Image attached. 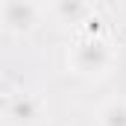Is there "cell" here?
<instances>
[{
  "mask_svg": "<svg viewBox=\"0 0 126 126\" xmlns=\"http://www.w3.org/2000/svg\"><path fill=\"white\" fill-rule=\"evenodd\" d=\"M50 18L59 27H85L94 18L91 0H50Z\"/></svg>",
  "mask_w": 126,
  "mask_h": 126,
  "instance_id": "cell-4",
  "label": "cell"
},
{
  "mask_svg": "<svg viewBox=\"0 0 126 126\" xmlns=\"http://www.w3.org/2000/svg\"><path fill=\"white\" fill-rule=\"evenodd\" d=\"M97 126H126V100L114 97L97 109Z\"/></svg>",
  "mask_w": 126,
  "mask_h": 126,
  "instance_id": "cell-5",
  "label": "cell"
},
{
  "mask_svg": "<svg viewBox=\"0 0 126 126\" xmlns=\"http://www.w3.org/2000/svg\"><path fill=\"white\" fill-rule=\"evenodd\" d=\"M114 64V50L100 32H85L79 35L70 50H67V67L70 73L82 79H103Z\"/></svg>",
  "mask_w": 126,
  "mask_h": 126,
  "instance_id": "cell-1",
  "label": "cell"
},
{
  "mask_svg": "<svg viewBox=\"0 0 126 126\" xmlns=\"http://www.w3.org/2000/svg\"><path fill=\"white\" fill-rule=\"evenodd\" d=\"M6 126H41L47 120V103L38 94H15L3 106Z\"/></svg>",
  "mask_w": 126,
  "mask_h": 126,
  "instance_id": "cell-3",
  "label": "cell"
},
{
  "mask_svg": "<svg viewBox=\"0 0 126 126\" xmlns=\"http://www.w3.org/2000/svg\"><path fill=\"white\" fill-rule=\"evenodd\" d=\"M41 24V6L35 0H0V30L24 38L32 35Z\"/></svg>",
  "mask_w": 126,
  "mask_h": 126,
  "instance_id": "cell-2",
  "label": "cell"
}]
</instances>
